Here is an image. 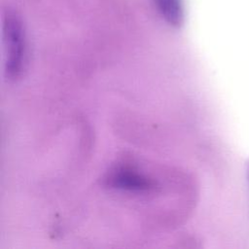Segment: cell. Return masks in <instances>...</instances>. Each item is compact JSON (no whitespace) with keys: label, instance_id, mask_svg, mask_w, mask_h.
Segmentation results:
<instances>
[{"label":"cell","instance_id":"6da1fadb","mask_svg":"<svg viewBox=\"0 0 249 249\" xmlns=\"http://www.w3.org/2000/svg\"><path fill=\"white\" fill-rule=\"evenodd\" d=\"M4 72L8 80L22 76L28 61L27 42L20 20L14 15H7L3 22Z\"/></svg>","mask_w":249,"mask_h":249},{"label":"cell","instance_id":"7a4b0ae2","mask_svg":"<svg viewBox=\"0 0 249 249\" xmlns=\"http://www.w3.org/2000/svg\"><path fill=\"white\" fill-rule=\"evenodd\" d=\"M106 183L112 188L134 193L150 192L154 190L156 186L152 179L126 166L113 170L106 178Z\"/></svg>","mask_w":249,"mask_h":249},{"label":"cell","instance_id":"3957f363","mask_svg":"<svg viewBox=\"0 0 249 249\" xmlns=\"http://www.w3.org/2000/svg\"><path fill=\"white\" fill-rule=\"evenodd\" d=\"M158 14L169 25L178 27L185 18L184 0H152Z\"/></svg>","mask_w":249,"mask_h":249},{"label":"cell","instance_id":"277c9868","mask_svg":"<svg viewBox=\"0 0 249 249\" xmlns=\"http://www.w3.org/2000/svg\"><path fill=\"white\" fill-rule=\"evenodd\" d=\"M247 179H248V184H249V160L247 162Z\"/></svg>","mask_w":249,"mask_h":249}]
</instances>
